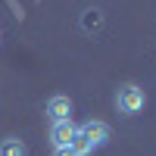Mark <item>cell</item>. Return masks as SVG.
<instances>
[{
	"label": "cell",
	"instance_id": "5",
	"mask_svg": "<svg viewBox=\"0 0 156 156\" xmlns=\"http://www.w3.org/2000/svg\"><path fill=\"white\" fill-rule=\"evenodd\" d=\"M28 150H25V144L19 137H6V140H0V156H25Z\"/></svg>",
	"mask_w": 156,
	"mask_h": 156
},
{
	"label": "cell",
	"instance_id": "4",
	"mask_svg": "<svg viewBox=\"0 0 156 156\" xmlns=\"http://www.w3.org/2000/svg\"><path fill=\"white\" fill-rule=\"evenodd\" d=\"M75 134H78V125H72V119L50 125V140H53V147H69L75 140Z\"/></svg>",
	"mask_w": 156,
	"mask_h": 156
},
{
	"label": "cell",
	"instance_id": "2",
	"mask_svg": "<svg viewBox=\"0 0 156 156\" xmlns=\"http://www.w3.org/2000/svg\"><path fill=\"white\" fill-rule=\"evenodd\" d=\"M109 134H112L109 125L100 122V119H90V122H84V125H78V137H81L90 150H100L103 144H109Z\"/></svg>",
	"mask_w": 156,
	"mask_h": 156
},
{
	"label": "cell",
	"instance_id": "6",
	"mask_svg": "<svg viewBox=\"0 0 156 156\" xmlns=\"http://www.w3.org/2000/svg\"><path fill=\"white\" fill-rule=\"evenodd\" d=\"M53 156H81V153H78V150L69 144V147H56V150H53Z\"/></svg>",
	"mask_w": 156,
	"mask_h": 156
},
{
	"label": "cell",
	"instance_id": "3",
	"mask_svg": "<svg viewBox=\"0 0 156 156\" xmlns=\"http://www.w3.org/2000/svg\"><path fill=\"white\" fill-rule=\"evenodd\" d=\"M47 115H50V122H69L72 119V100L66 94L50 97L47 100Z\"/></svg>",
	"mask_w": 156,
	"mask_h": 156
},
{
	"label": "cell",
	"instance_id": "1",
	"mask_svg": "<svg viewBox=\"0 0 156 156\" xmlns=\"http://www.w3.org/2000/svg\"><path fill=\"white\" fill-rule=\"evenodd\" d=\"M144 103H147L144 87H137V84H131V81L115 90V109H119L122 115H137L140 109H144Z\"/></svg>",
	"mask_w": 156,
	"mask_h": 156
}]
</instances>
